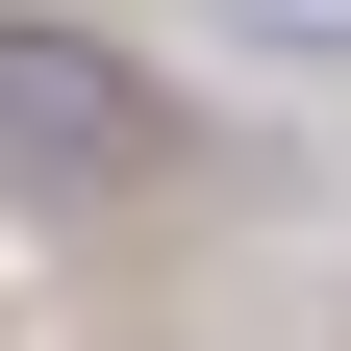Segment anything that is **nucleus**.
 Returning a JSON list of instances; mask_svg holds the SVG:
<instances>
[{
  "instance_id": "obj_1",
  "label": "nucleus",
  "mask_w": 351,
  "mask_h": 351,
  "mask_svg": "<svg viewBox=\"0 0 351 351\" xmlns=\"http://www.w3.org/2000/svg\"><path fill=\"white\" fill-rule=\"evenodd\" d=\"M0 151H25V176H125L151 101H125L101 51H51V25H0Z\"/></svg>"
},
{
  "instance_id": "obj_2",
  "label": "nucleus",
  "mask_w": 351,
  "mask_h": 351,
  "mask_svg": "<svg viewBox=\"0 0 351 351\" xmlns=\"http://www.w3.org/2000/svg\"><path fill=\"white\" fill-rule=\"evenodd\" d=\"M251 25H301V51H351V0H251Z\"/></svg>"
}]
</instances>
